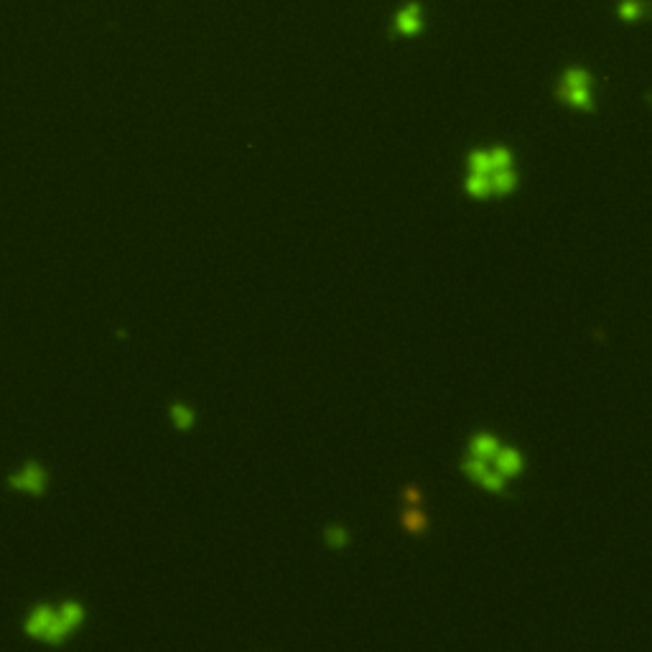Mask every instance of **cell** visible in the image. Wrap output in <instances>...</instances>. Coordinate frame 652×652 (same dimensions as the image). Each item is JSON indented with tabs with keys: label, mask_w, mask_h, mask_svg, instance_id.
<instances>
[{
	"label": "cell",
	"mask_w": 652,
	"mask_h": 652,
	"mask_svg": "<svg viewBox=\"0 0 652 652\" xmlns=\"http://www.w3.org/2000/svg\"><path fill=\"white\" fill-rule=\"evenodd\" d=\"M26 629L31 637H39V640H46V642H61L64 637L69 635V629L61 624V619L54 609L49 607H36L31 611V617L26 622Z\"/></svg>",
	"instance_id": "1"
},
{
	"label": "cell",
	"mask_w": 652,
	"mask_h": 652,
	"mask_svg": "<svg viewBox=\"0 0 652 652\" xmlns=\"http://www.w3.org/2000/svg\"><path fill=\"white\" fill-rule=\"evenodd\" d=\"M556 97H558L560 102L571 105V108L586 110V112L594 110V94H591V87H589V84H560L558 82Z\"/></svg>",
	"instance_id": "2"
},
{
	"label": "cell",
	"mask_w": 652,
	"mask_h": 652,
	"mask_svg": "<svg viewBox=\"0 0 652 652\" xmlns=\"http://www.w3.org/2000/svg\"><path fill=\"white\" fill-rule=\"evenodd\" d=\"M489 464H492L494 471H500L505 479H515V477H520V474H522V456H520L518 449L500 446Z\"/></svg>",
	"instance_id": "3"
},
{
	"label": "cell",
	"mask_w": 652,
	"mask_h": 652,
	"mask_svg": "<svg viewBox=\"0 0 652 652\" xmlns=\"http://www.w3.org/2000/svg\"><path fill=\"white\" fill-rule=\"evenodd\" d=\"M10 485L16 487V489H23V492L41 494L43 487H46V471L39 464H28L21 474L10 477Z\"/></svg>",
	"instance_id": "4"
},
{
	"label": "cell",
	"mask_w": 652,
	"mask_h": 652,
	"mask_svg": "<svg viewBox=\"0 0 652 652\" xmlns=\"http://www.w3.org/2000/svg\"><path fill=\"white\" fill-rule=\"evenodd\" d=\"M423 28V21H420V6L418 3H408L405 8L395 16V31L400 36H416Z\"/></svg>",
	"instance_id": "5"
},
{
	"label": "cell",
	"mask_w": 652,
	"mask_h": 652,
	"mask_svg": "<svg viewBox=\"0 0 652 652\" xmlns=\"http://www.w3.org/2000/svg\"><path fill=\"white\" fill-rule=\"evenodd\" d=\"M518 189V174L512 168H494L489 174V194L492 196H507Z\"/></svg>",
	"instance_id": "6"
},
{
	"label": "cell",
	"mask_w": 652,
	"mask_h": 652,
	"mask_svg": "<svg viewBox=\"0 0 652 652\" xmlns=\"http://www.w3.org/2000/svg\"><path fill=\"white\" fill-rule=\"evenodd\" d=\"M400 525L405 533H410V536H423V533L428 530L426 512L418 510L416 505H405V510H403V515H400Z\"/></svg>",
	"instance_id": "7"
},
{
	"label": "cell",
	"mask_w": 652,
	"mask_h": 652,
	"mask_svg": "<svg viewBox=\"0 0 652 652\" xmlns=\"http://www.w3.org/2000/svg\"><path fill=\"white\" fill-rule=\"evenodd\" d=\"M500 449V441L492 434H479L469 443V456H477L482 461H492V456Z\"/></svg>",
	"instance_id": "8"
},
{
	"label": "cell",
	"mask_w": 652,
	"mask_h": 652,
	"mask_svg": "<svg viewBox=\"0 0 652 652\" xmlns=\"http://www.w3.org/2000/svg\"><path fill=\"white\" fill-rule=\"evenodd\" d=\"M464 189H467L469 196H474V199H487V196H492L489 194V176L485 174H469L467 181H464Z\"/></svg>",
	"instance_id": "9"
},
{
	"label": "cell",
	"mask_w": 652,
	"mask_h": 652,
	"mask_svg": "<svg viewBox=\"0 0 652 652\" xmlns=\"http://www.w3.org/2000/svg\"><path fill=\"white\" fill-rule=\"evenodd\" d=\"M57 614H59V619H61V624H64L69 632L79 627V624H82V619H84V609L79 607V604H74V602L61 604V609H59Z\"/></svg>",
	"instance_id": "10"
},
{
	"label": "cell",
	"mask_w": 652,
	"mask_h": 652,
	"mask_svg": "<svg viewBox=\"0 0 652 652\" xmlns=\"http://www.w3.org/2000/svg\"><path fill=\"white\" fill-rule=\"evenodd\" d=\"M467 166H469V174H485V176H489V174L494 171V168H492V161H489V151H474V153H469Z\"/></svg>",
	"instance_id": "11"
},
{
	"label": "cell",
	"mask_w": 652,
	"mask_h": 652,
	"mask_svg": "<svg viewBox=\"0 0 652 652\" xmlns=\"http://www.w3.org/2000/svg\"><path fill=\"white\" fill-rule=\"evenodd\" d=\"M171 418H174V426L179 431H189L194 426V410L184 403H174L171 405Z\"/></svg>",
	"instance_id": "12"
},
{
	"label": "cell",
	"mask_w": 652,
	"mask_h": 652,
	"mask_svg": "<svg viewBox=\"0 0 652 652\" xmlns=\"http://www.w3.org/2000/svg\"><path fill=\"white\" fill-rule=\"evenodd\" d=\"M505 482L507 479L502 477L500 471H494V469H487L485 474H482V479H479L477 485H482L487 489V492L492 494H505Z\"/></svg>",
	"instance_id": "13"
},
{
	"label": "cell",
	"mask_w": 652,
	"mask_h": 652,
	"mask_svg": "<svg viewBox=\"0 0 652 652\" xmlns=\"http://www.w3.org/2000/svg\"><path fill=\"white\" fill-rule=\"evenodd\" d=\"M487 469H489V461H482L477 459V456H469V459L461 461V471H464L469 479H474V482L482 479V474H485Z\"/></svg>",
	"instance_id": "14"
},
{
	"label": "cell",
	"mask_w": 652,
	"mask_h": 652,
	"mask_svg": "<svg viewBox=\"0 0 652 652\" xmlns=\"http://www.w3.org/2000/svg\"><path fill=\"white\" fill-rule=\"evenodd\" d=\"M324 538H326V545H332V548H336V551L349 543V533H347V527H342V525L326 527Z\"/></svg>",
	"instance_id": "15"
},
{
	"label": "cell",
	"mask_w": 652,
	"mask_h": 652,
	"mask_svg": "<svg viewBox=\"0 0 652 652\" xmlns=\"http://www.w3.org/2000/svg\"><path fill=\"white\" fill-rule=\"evenodd\" d=\"M512 151L505 148V145H494L489 151V161H492V168H512Z\"/></svg>",
	"instance_id": "16"
},
{
	"label": "cell",
	"mask_w": 652,
	"mask_h": 652,
	"mask_svg": "<svg viewBox=\"0 0 652 652\" xmlns=\"http://www.w3.org/2000/svg\"><path fill=\"white\" fill-rule=\"evenodd\" d=\"M642 0H624L622 6H619V18L622 21H637V18L642 16Z\"/></svg>",
	"instance_id": "17"
},
{
	"label": "cell",
	"mask_w": 652,
	"mask_h": 652,
	"mask_svg": "<svg viewBox=\"0 0 652 652\" xmlns=\"http://www.w3.org/2000/svg\"><path fill=\"white\" fill-rule=\"evenodd\" d=\"M420 500H423V494H420V489L416 485H408L403 489V502H405V505H416V507H418Z\"/></svg>",
	"instance_id": "18"
}]
</instances>
